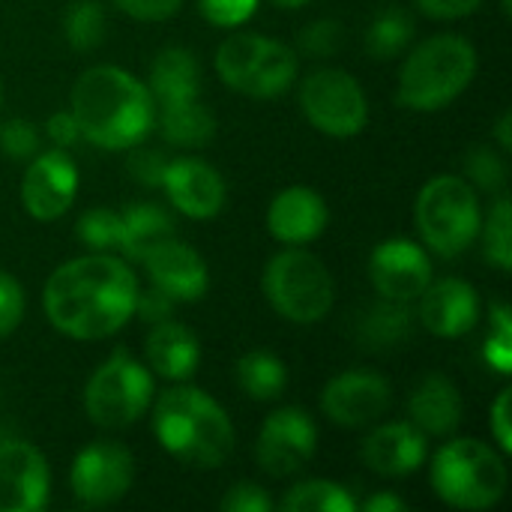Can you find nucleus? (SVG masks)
I'll return each instance as SVG.
<instances>
[{
  "instance_id": "obj_1",
  "label": "nucleus",
  "mask_w": 512,
  "mask_h": 512,
  "mask_svg": "<svg viewBox=\"0 0 512 512\" xmlns=\"http://www.w3.org/2000/svg\"><path fill=\"white\" fill-rule=\"evenodd\" d=\"M138 282L126 261L93 252L57 267L45 285L42 306L54 330L72 339L114 336L135 315Z\"/></svg>"
},
{
  "instance_id": "obj_2",
  "label": "nucleus",
  "mask_w": 512,
  "mask_h": 512,
  "mask_svg": "<svg viewBox=\"0 0 512 512\" xmlns=\"http://www.w3.org/2000/svg\"><path fill=\"white\" fill-rule=\"evenodd\" d=\"M72 117L81 138L108 150H129L147 138L156 120L153 93L117 66H93L72 87Z\"/></svg>"
},
{
  "instance_id": "obj_3",
  "label": "nucleus",
  "mask_w": 512,
  "mask_h": 512,
  "mask_svg": "<svg viewBox=\"0 0 512 512\" xmlns=\"http://www.w3.org/2000/svg\"><path fill=\"white\" fill-rule=\"evenodd\" d=\"M153 432L165 453L189 468H219L234 450L228 414L195 387H174L156 399Z\"/></svg>"
},
{
  "instance_id": "obj_4",
  "label": "nucleus",
  "mask_w": 512,
  "mask_h": 512,
  "mask_svg": "<svg viewBox=\"0 0 512 512\" xmlns=\"http://www.w3.org/2000/svg\"><path fill=\"white\" fill-rule=\"evenodd\" d=\"M477 75V51L465 36L441 33L423 39L399 72V105L411 111H441L456 102Z\"/></svg>"
},
{
  "instance_id": "obj_5",
  "label": "nucleus",
  "mask_w": 512,
  "mask_h": 512,
  "mask_svg": "<svg viewBox=\"0 0 512 512\" xmlns=\"http://www.w3.org/2000/svg\"><path fill=\"white\" fill-rule=\"evenodd\" d=\"M432 489L456 510H489L507 492V465L489 444L459 438L438 450L432 462Z\"/></svg>"
},
{
  "instance_id": "obj_6",
  "label": "nucleus",
  "mask_w": 512,
  "mask_h": 512,
  "mask_svg": "<svg viewBox=\"0 0 512 512\" xmlns=\"http://www.w3.org/2000/svg\"><path fill=\"white\" fill-rule=\"evenodd\" d=\"M414 216L423 243L441 258H459L483 228L477 192L456 174L432 177L417 195Z\"/></svg>"
},
{
  "instance_id": "obj_7",
  "label": "nucleus",
  "mask_w": 512,
  "mask_h": 512,
  "mask_svg": "<svg viewBox=\"0 0 512 512\" xmlns=\"http://www.w3.org/2000/svg\"><path fill=\"white\" fill-rule=\"evenodd\" d=\"M216 72L231 90L270 99L294 84L297 51L261 33H231L216 48Z\"/></svg>"
},
{
  "instance_id": "obj_8",
  "label": "nucleus",
  "mask_w": 512,
  "mask_h": 512,
  "mask_svg": "<svg viewBox=\"0 0 512 512\" xmlns=\"http://www.w3.org/2000/svg\"><path fill=\"white\" fill-rule=\"evenodd\" d=\"M333 294L330 270L306 249H285L264 267V297L294 324L321 321L333 309Z\"/></svg>"
},
{
  "instance_id": "obj_9",
  "label": "nucleus",
  "mask_w": 512,
  "mask_h": 512,
  "mask_svg": "<svg viewBox=\"0 0 512 512\" xmlns=\"http://www.w3.org/2000/svg\"><path fill=\"white\" fill-rule=\"evenodd\" d=\"M153 402V378L144 363L114 351L87 381L84 411L99 429H126L138 423Z\"/></svg>"
},
{
  "instance_id": "obj_10",
  "label": "nucleus",
  "mask_w": 512,
  "mask_h": 512,
  "mask_svg": "<svg viewBox=\"0 0 512 512\" xmlns=\"http://www.w3.org/2000/svg\"><path fill=\"white\" fill-rule=\"evenodd\" d=\"M306 120L330 138H354L369 120V102L354 75L342 69H318L300 87Z\"/></svg>"
},
{
  "instance_id": "obj_11",
  "label": "nucleus",
  "mask_w": 512,
  "mask_h": 512,
  "mask_svg": "<svg viewBox=\"0 0 512 512\" xmlns=\"http://www.w3.org/2000/svg\"><path fill=\"white\" fill-rule=\"evenodd\" d=\"M135 480V459L117 441H96L84 447L69 474V486L78 504L84 507H108L117 504Z\"/></svg>"
},
{
  "instance_id": "obj_12",
  "label": "nucleus",
  "mask_w": 512,
  "mask_h": 512,
  "mask_svg": "<svg viewBox=\"0 0 512 512\" xmlns=\"http://www.w3.org/2000/svg\"><path fill=\"white\" fill-rule=\"evenodd\" d=\"M318 447V429L312 417L300 408L273 411L258 435V465L270 477H291L309 465Z\"/></svg>"
},
{
  "instance_id": "obj_13",
  "label": "nucleus",
  "mask_w": 512,
  "mask_h": 512,
  "mask_svg": "<svg viewBox=\"0 0 512 512\" xmlns=\"http://www.w3.org/2000/svg\"><path fill=\"white\" fill-rule=\"evenodd\" d=\"M390 402L393 390L375 372H342L321 393V408L327 420L345 429L378 423L390 411Z\"/></svg>"
},
{
  "instance_id": "obj_14",
  "label": "nucleus",
  "mask_w": 512,
  "mask_h": 512,
  "mask_svg": "<svg viewBox=\"0 0 512 512\" xmlns=\"http://www.w3.org/2000/svg\"><path fill=\"white\" fill-rule=\"evenodd\" d=\"M75 192H78V168L60 147L30 159L21 183V201L33 219L39 222L60 219L72 207Z\"/></svg>"
},
{
  "instance_id": "obj_15",
  "label": "nucleus",
  "mask_w": 512,
  "mask_h": 512,
  "mask_svg": "<svg viewBox=\"0 0 512 512\" xmlns=\"http://www.w3.org/2000/svg\"><path fill=\"white\" fill-rule=\"evenodd\" d=\"M369 279L384 300L411 303L432 282V261L414 240H384L369 258Z\"/></svg>"
},
{
  "instance_id": "obj_16",
  "label": "nucleus",
  "mask_w": 512,
  "mask_h": 512,
  "mask_svg": "<svg viewBox=\"0 0 512 512\" xmlns=\"http://www.w3.org/2000/svg\"><path fill=\"white\" fill-rule=\"evenodd\" d=\"M45 456L24 441L0 444V512H39L48 504Z\"/></svg>"
},
{
  "instance_id": "obj_17",
  "label": "nucleus",
  "mask_w": 512,
  "mask_h": 512,
  "mask_svg": "<svg viewBox=\"0 0 512 512\" xmlns=\"http://www.w3.org/2000/svg\"><path fill=\"white\" fill-rule=\"evenodd\" d=\"M147 267L150 282L165 291L174 303H195L207 294L210 276L204 258L183 240H162L150 255L141 261Z\"/></svg>"
},
{
  "instance_id": "obj_18",
  "label": "nucleus",
  "mask_w": 512,
  "mask_h": 512,
  "mask_svg": "<svg viewBox=\"0 0 512 512\" xmlns=\"http://www.w3.org/2000/svg\"><path fill=\"white\" fill-rule=\"evenodd\" d=\"M162 189L168 192V201L189 219H213L225 207V183L219 171L192 156L168 162Z\"/></svg>"
},
{
  "instance_id": "obj_19",
  "label": "nucleus",
  "mask_w": 512,
  "mask_h": 512,
  "mask_svg": "<svg viewBox=\"0 0 512 512\" xmlns=\"http://www.w3.org/2000/svg\"><path fill=\"white\" fill-rule=\"evenodd\" d=\"M420 321L429 333L444 339H459L480 321V297L462 279L429 282V288L417 297Z\"/></svg>"
},
{
  "instance_id": "obj_20",
  "label": "nucleus",
  "mask_w": 512,
  "mask_h": 512,
  "mask_svg": "<svg viewBox=\"0 0 512 512\" xmlns=\"http://www.w3.org/2000/svg\"><path fill=\"white\" fill-rule=\"evenodd\" d=\"M360 456L381 477H408L426 462V435L414 423H384L363 441Z\"/></svg>"
},
{
  "instance_id": "obj_21",
  "label": "nucleus",
  "mask_w": 512,
  "mask_h": 512,
  "mask_svg": "<svg viewBox=\"0 0 512 512\" xmlns=\"http://www.w3.org/2000/svg\"><path fill=\"white\" fill-rule=\"evenodd\" d=\"M324 228H327V204L315 189L306 186H291L279 192L267 210V231L288 246L312 243L324 234Z\"/></svg>"
},
{
  "instance_id": "obj_22",
  "label": "nucleus",
  "mask_w": 512,
  "mask_h": 512,
  "mask_svg": "<svg viewBox=\"0 0 512 512\" xmlns=\"http://www.w3.org/2000/svg\"><path fill=\"white\" fill-rule=\"evenodd\" d=\"M144 357L156 375H162L168 381H186L198 369L201 345L189 327L168 318V321L153 324L147 345H144Z\"/></svg>"
},
{
  "instance_id": "obj_23",
  "label": "nucleus",
  "mask_w": 512,
  "mask_h": 512,
  "mask_svg": "<svg viewBox=\"0 0 512 512\" xmlns=\"http://www.w3.org/2000/svg\"><path fill=\"white\" fill-rule=\"evenodd\" d=\"M411 423L423 435H450L462 423V396L444 375H429L411 396Z\"/></svg>"
},
{
  "instance_id": "obj_24",
  "label": "nucleus",
  "mask_w": 512,
  "mask_h": 512,
  "mask_svg": "<svg viewBox=\"0 0 512 512\" xmlns=\"http://www.w3.org/2000/svg\"><path fill=\"white\" fill-rule=\"evenodd\" d=\"M198 81H201L198 60L186 48H165L156 54L150 66V93L159 105L195 99Z\"/></svg>"
},
{
  "instance_id": "obj_25",
  "label": "nucleus",
  "mask_w": 512,
  "mask_h": 512,
  "mask_svg": "<svg viewBox=\"0 0 512 512\" xmlns=\"http://www.w3.org/2000/svg\"><path fill=\"white\" fill-rule=\"evenodd\" d=\"M174 231L171 216L156 204H129L120 210V243L117 252L129 261H144L150 249L168 240Z\"/></svg>"
},
{
  "instance_id": "obj_26",
  "label": "nucleus",
  "mask_w": 512,
  "mask_h": 512,
  "mask_svg": "<svg viewBox=\"0 0 512 512\" xmlns=\"http://www.w3.org/2000/svg\"><path fill=\"white\" fill-rule=\"evenodd\" d=\"M159 126H162V138L174 147H204L213 141L216 135V120L210 114L207 105L195 99H186V102H174V105H162V114H159Z\"/></svg>"
},
{
  "instance_id": "obj_27",
  "label": "nucleus",
  "mask_w": 512,
  "mask_h": 512,
  "mask_svg": "<svg viewBox=\"0 0 512 512\" xmlns=\"http://www.w3.org/2000/svg\"><path fill=\"white\" fill-rule=\"evenodd\" d=\"M411 333V312L408 303H396V300H381L375 303L357 324V339L363 348L372 351H387L396 348L408 339Z\"/></svg>"
},
{
  "instance_id": "obj_28",
  "label": "nucleus",
  "mask_w": 512,
  "mask_h": 512,
  "mask_svg": "<svg viewBox=\"0 0 512 512\" xmlns=\"http://www.w3.org/2000/svg\"><path fill=\"white\" fill-rule=\"evenodd\" d=\"M288 372L285 363L276 354L267 351H249L237 360V387L255 399V402H270L285 393Z\"/></svg>"
},
{
  "instance_id": "obj_29",
  "label": "nucleus",
  "mask_w": 512,
  "mask_h": 512,
  "mask_svg": "<svg viewBox=\"0 0 512 512\" xmlns=\"http://www.w3.org/2000/svg\"><path fill=\"white\" fill-rule=\"evenodd\" d=\"M411 36H414V18L402 6H387L372 18L366 30V51L375 60H390L408 48Z\"/></svg>"
},
{
  "instance_id": "obj_30",
  "label": "nucleus",
  "mask_w": 512,
  "mask_h": 512,
  "mask_svg": "<svg viewBox=\"0 0 512 512\" xmlns=\"http://www.w3.org/2000/svg\"><path fill=\"white\" fill-rule=\"evenodd\" d=\"M282 510L285 512H354L357 501L351 498L348 489H342L339 483L330 480H309L300 483L294 489H288V495L282 498Z\"/></svg>"
},
{
  "instance_id": "obj_31",
  "label": "nucleus",
  "mask_w": 512,
  "mask_h": 512,
  "mask_svg": "<svg viewBox=\"0 0 512 512\" xmlns=\"http://www.w3.org/2000/svg\"><path fill=\"white\" fill-rule=\"evenodd\" d=\"M66 42L75 51H93L105 39V12L96 0H75L63 18Z\"/></svg>"
},
{
  "instance_id": "obj_32",
  "label": "nucleus",
  "mask_w": 512,
  "mask_h": 512,
  "mask_svg": "<svg viewBox=\"0 0 512 512\" xmlns=\"http://www.w3.org/2000/svg\"><path fill=\"white\" fill-rule=\"evenodd\" d=\"M512 210L510 198H498L489 219H486V231H483V249L486 258L498 267V270H510L512 267Z\"/></svg>"
},
{
  "instance_id": "obj_33",
  "label": "nucleus",
  "mask_w": 512,
  "mask_h": 512,
  "mask_svg": "<svg viewBox=\"0 0 512 512\" xmlns=\"http://www.w3.org/2000/svg\"><path fill=\"white\" fill-rule=\"evenodd\" d=\"M75 234L84 246H90L93 252H108L117 249L120 243V210H105V207H93L87 210L78 225Z\"/></svg>"
},
{
  "instance_id": "obj_34",
  "label": "nucleus",
  "mask_w": 512,
  "mask_h": 512,
  "mask_svg": "<svg viewBox=\"0 0 512 512\" xmlns=\"http://www.w3.org/2000/svg\"><path fill=\"white\" fill-rule=\"evenodd\" d=\"M489 366L501 375H510L512 372V312L510 306L498 303L492 309V336L486 339V348H483Z\"/></svg>"
},
{
  "instance_id": "obj_35",
  "label": "nucleus",
  "mask_w": 512,
  "mask_h": 512,
  "mask_svg": "<svg viewBox=\"0 0 512 512\" xmlns=\"http://www.w3.org/2000/svg\"><path fill=\"white\" fill-rule=\"evenodd\" d=\"M297 45L306 57H333L345 45V27L330 18L312 21L300 30Z\"/></svg>"
},
{
  "instance_id": "obj_36",
  "label": "nucleus",
  "mask_w": 512,
  "mask_h": 512,
  "mask_svg": "<svg viewBox=\"0 0 512 512\" xmlns=\"http://www.w3.org/2000/svg\"><path fill=\"white\" fill-rule=\"evenodd\" d=\"M465 174L486 192H501L507 186V165L489 147H474L465 156Z\"/></svg>"
},
{
  "instance_id": "obj_37",
  "label": "nucleus",
  "mask_w": 512,
  "mask_h": 512,
  "mask_svg": "<svg viewBox=\"0 0 512 512\" xmlns=\"http://www.w3.org/2000/svg\"><path fill=\"white\" fill-rule=\"evenodd\" d=\"M0 150L9 159H33V153L39 150V132L30 120H6L0 126Z\"/></svg>"
},
{
  "instance_id": "obj_38",
  "label": "nucleus",
  "mask_w": 512,
  "mask_h": 512,
  "mask_svg": "<svg viewBox=\"0 0 512 512\" xmlns=\"http://www.w3.org/2000/svg\"><path fill=\"white\" fill-rule=\"evenodd\" d=\"M258 9V0H201V12L216 27H240Z\"/></svg>"
},
{
  "instance_id": "obj_39",
  "label": "nucleus",
  "mask_w": 512,
  "mask_h": 512,
  "mask_svg": "<svg viewBox=\"0 0 512 512\" xmlns=\"http://www.w3.org/2000/svg\"><path fill=\"white\" fill-rule=\"evenodd\" d=\"M24 318V291L21 285L0 270V339H6Z\"/></svg>"
},
{
  "instance_id": "obj_40",
  "label": "nucleus",
  "mask_w": 512,
  "mask_h": 512,
  "mask_svg": "<svg viewBox=\"0 0 512 512\" xmlns=\"http://www.w3.org/2000/svg\"><path fill=\"white\" fill-rule=\"evenodd\" d=\"M225 512H267L273 507L270 495L255 483H237L219 504Z\"/></svg>"
},
{
  "instance_id": "obj_41",
  "label": "nucleus",
  "mask_w": 512,
  "mask_h": 512,
  "mask_svg": "<svg viewBox=\"0 0 512 512\" xmlns=\"http://www.w3.org/2000/svg\"><path fill=\"white\" fill-rule=\"evenodd\" d=\"M129 174L144 183V186H162V177H165V168H168V159L159 153V150H135L126 162Z\"/></svg>"
},
{
  "instance_id": "obj_42",
  "label": "nucleus",
  "mask_w": 512,
  "mask_h": 512,
  "mask_svg": "<svg viewBox=\"0 0 512 512\" xmlns=\"http://www.w3.org/2000/svg\"><path fill=\"white\" fill-rule=\"evenodd\" d=\"M126 15L138 21H165L180 12L183 0H114Z\"/></svg>"
},
{
  "instance_id": "obj_43",
  "label": "nucleus",
  "mask_w": 512,
  "mask_h": 512,
  "mask_svg": "<svg viewBox=\"0 0 512 512\" xmlns=\"http://www.w3.org/2000/svg\"><path fill=\"white\" fill-rule=\"evenodd\" d=\"M171 312H174V300L165 291H159L156 285L150 291H138V297H135V315H141L147 324L168 321Z\"/></svg>"
},
{
  "instance_id": "obj_44",
  "label": "nucleus",
  "mask_w": 512,
  "mask_h": 512,
  "mask_svg": "<svg viewBox=\"0 0 512 512\" xmlns=\"http://www.w3.org/2000/svg\"><path fill=\"white\" fill-rule=\"evenodd\" d=\"M417 9L429 18H441V21H453V18H465L471 12L480 9L483 0H414Z\"/></svg>"
},
{
  "instance_id": "obj_45",
  "label": "nucleus",
  "mask_w": 512,
  "mask_h": 512,
  "mask_svg": "<svg viewBox=\"0 0 512 512\" xmlns=\"http://www.w3.org/2000/svg\"><path fill=\"white\" fill-rule=\"evenodd\" d=\"M45 135H48L57 147H72V144L81 138V129H78V120H75L72 111H69V114H54V117H48Z\"/></svg>"
},
{
  "instance_id": "obj_46",
  "label": "nucleus",
  "mask_w": 512,
  "mask_h": 512,
  "mask_svg": "<svg viewBox=\"0 0 512 512\" xmlns=\"http://www.w3.org/2000/svg\"><path fill=\"white\" fill-rule=\"evenodd\" d=\"M492 432H495V441L501 444L504 453L512 450V432H510V390H501V396L495 399V408H492Z\"/></svg>"
},
{
  "instance_id": "obj_47",
  "label": "nucleus",
  "mask_w": 512,
  "mask_h": 512,
  "mask_svg": "<svg viewBox=\"0 0 512 512\" xmlns=\"http://www.w3.org/2000/svg\"><path fill=\"white\" fill-rule=\"evenodd\" d=\"M363 510L366 512H405L408 510V504H405V501H399L396 495H375V498H369V501L363 504Z\"/></svg>"
},
{
  "instance_id": "obj_48",
  "label": "nucleus",
  "mask_w": 512,
  "mask_h": 512,
  "mask_svg": "<svg viewBox=\"0 0 512 512\" xmlns=\"http://www.w3.org/2000/svg\"><path fill=\"white\" fill-rule=\"evenodd\" d=\"M510 123H512V114L510 111H504V117L498 120V129H495V135H498V141H501V150H510L512 147Z\"/></svg>"
},
{
  "instance_id": "obj_49",
  "label": "nucleus",
  "mask_w": 512,
  "mask_h": 512,
  "mask_svg": "<svg viewBox=\"0 0 512 512\" xmlns=\"http://www.w3.org/2000/svg\"><path fill=\"white\" fill-rule=\"evenodd\" d=\"M270 3H276V6H282V9H297V6H303V3H309V0H270Z\"/></svg>"
},
{
  "instance_id": "obj_50",
  "label": "nucleus",
  "mask_w": 512,
  "mask_h": 512,
  "mask_svg": "<svg viewBox=\"0 0 512 512\" xmlns=\"http://www.w3.org/2000/svg\"><path fill=\"white\" fill-rule=\"evenodd\" d=\"M0 102H3V81H0Z\"/></svg>"
}]
</instances>
